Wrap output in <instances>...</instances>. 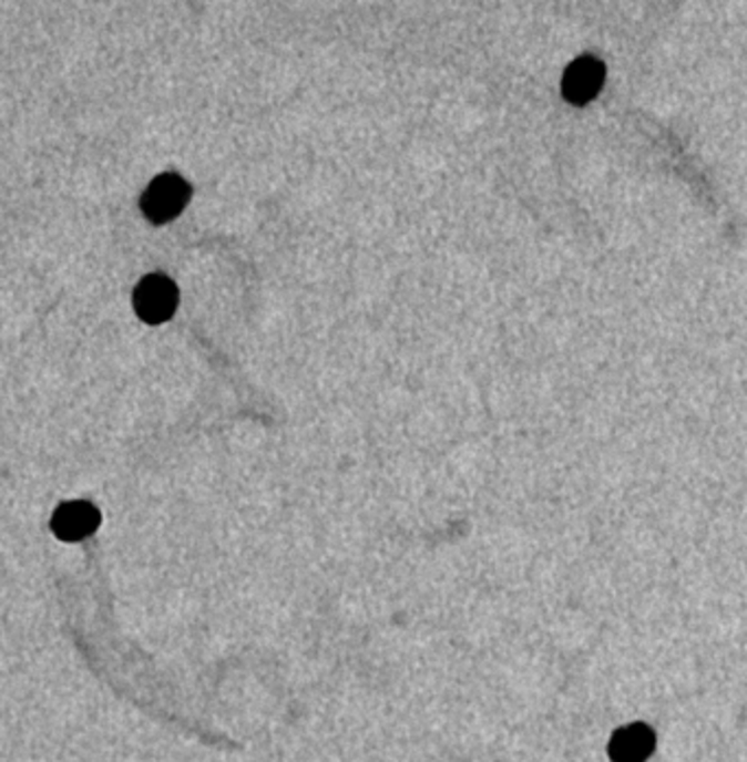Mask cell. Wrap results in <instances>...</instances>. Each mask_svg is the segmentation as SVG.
Returning <instances> with one entry per match:
<instances>
[{
    "label": "cell",
    "mask_w": 747,
    "mask_h": 762,
    "mask_svg": "<svg viewBox=\"0 0 747 762\" xmlns=\"http://www.w3.org/2000/svg\"><path fill=\"white\" fill-rule=\"evenodd\" d=\"M191 199V187L178 174H163L143 193L141 210L154 224H165L178 217Z\"/></svg>",
    "instance_id": "6da1fadb"
},
{
    "label": "cell",
    "mask_w": 747,
    "mask_h": 762,
    "mask_svg": "<svg viewBox=\"0 0 747 762\" xmlns=\"http://www.w3.org/2000/svg\"><path fill=\"white\" fill-rule=\"evenodd\" d=\"M178 307V287L165 275H150L134 289V309L147 325L167 322Z\"/></svg>",
    "instance_id": "7a4b0ae2"
},
{
    "label": "cell",
    "mask_w": 747,
    "mask_h": 762,
    "mask_svg": "<svg viewBox=\"0 0 747 762\" xmlns=\"http://www.w3.org/2000/svg\"><path fill=\"white\" fill-rule=\"evenodd\" d=\"M99 522H101V515L91 502H69L55 511L51 519V528L55 537L73 544V542H82L91 537Z\"/></svg>",
    "instance_id": "3957f363"
},
{
    "label": "cell",
    "mask_w": 747,
    "mask_h": 762,
    "mask_svg": "<svg viewBox=\"0 0 747 762\" xmlns=\"http://www.w3.org/2000/svg\"><path fill=\"white\" fill-rule=\"evenodd\" d=\"M605 80V69L592 58L576 60L563 78V95L572 103H587L601 91Z\"/></svg>",
    "instance_id": "277c9868"
},
{
    "label": "cell",
    "mask_w": 747,
    "mask_h": 762,
    "mask_svg": "<svg viewBox=\"0 0 747 762\" xmlns=\"http://www.w3.org/2000/svg\"><path fill=\"white\" fill-rule=\"evenodd\" d=\"M654 745V732L643 723H634L614 734L610 756L614 762H645L652 756Z\"/></svg>",
    "instance_id": "5b68a950"
}]
</instances>
